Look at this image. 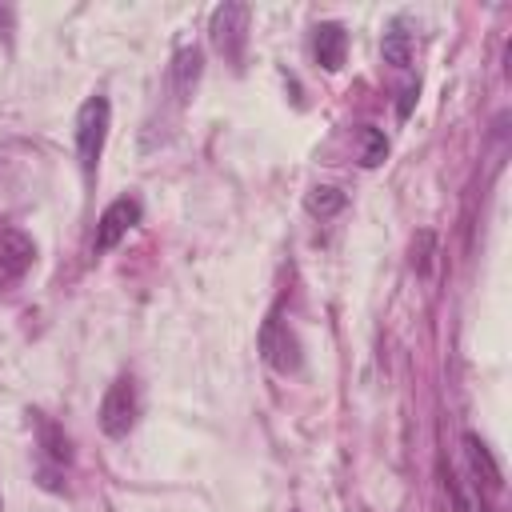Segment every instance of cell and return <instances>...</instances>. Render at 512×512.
<instances>
[{
    "instance_id": "2e32d148",
    "label": "cell",
    "mask_w": 512,
    "mask_h": 512,
    "mask_svg": "<svg viewBox=\"0 0 512 512\" xmlns=\"http://www.w3.org/2000/svg\"><path fill=\"white\" fill-rule=\"evenodd\" d=\"M412 100H416V88H404V92H400V108H396V112H400V116H408V112H412Z\"/></svg>"
},
{
    "instance_id": "52a82bcc",
    "label": "cell",
    "mask_w": 512,
    "mask_h": 512,
    "mask_svg": "<svg viewBox=\"0 0 512 512\" xmlns=\"http://www.w3.org/2000/svg\"><path fill=\"white\" fill-rule=\"evenodd\" d=\"M312 52H316V64L320 68H328V72H336L340 64H344V52H348V32L340 28V24H316V32H312Z\"/></svg>"
},
{
    "instance_id": "5bb4252c",
    "label": "cell",
    "mask_w": 512,
    "mask_h": 512,
    "mask_svg": "<svg viewBox=\"0 0 512 512\" xmlns=\"http://www.w3.org/2000/svg\"><path fill=\"white\" fill-rule=\"evenodd\" d=\"M428 252H432V232H420L412 240V264H416V272H428Z\"/></svg>"
},
{
    "instance_id": "5b68a950",
    "label": "cell",
    "mask_w": 512,
    "mask_h": 512,
    "mask_svg": "<svg viewBox=\"0 0 512 512\" xmlns=\"http://www.w3.org/2000/svg\"><path fill=\"white\" fill-rule=\"evenodd\" d=\"M136 224H140V204H136L132 196L112 200V204L100 212V224H96L92 248H96V252H112V248L128 236V228H136Z\"/></svg>"
},
{
    "instance_id": "8fae6325",
    "label": "cell",
    "mask_w": 512,
    "mask_h": 512,
    "mask_svg": "<svg viewBox=\"0 0 512 512\" xmlns=\"http://www.w3.org/2000/svg\"><path fill=\"white\" fill-rule=\"evenodd\" d=\"M380 52H384V64L408 68V64H412V36H408V32H388L384 44H380Z\"/></svg>"
},
{
    "instance_id": "7a4b0ae2",
    "label": "cell",
    "mask_w": 512,
    "mask_h": 512,
    "mask_svg": "<svg viewBox=\"0 0 512 512\" xmlns=\"http://www.w3.org/2000/svg\"><path fill=\"white\" fill-rule=\"evenodd\" d=\"M248 16H252V8H248V4L228 0V4H220V8L212 12V20H208V32H212L216 52H220L224 60H232V64L240 60L244 40H248Z\"/></svg>"
},
{
    "instance_id": "ba28073f",
    "label": "cell",
    "mask_w": 512,
    "mask_h": 512,
    "mask_svg": "<svg viewBox=\"0 0 512 512\" xmlns=\"http://www.w3.org/2000/svg\"><path fill=\"white\" fill-rule=\"evenodd\" d=\"M464 452H468V464H472V472L484 480V488L500 492V488H504V472H500V464L492 460L488 444H484L476 432H468V436H464Z\"/></svg>"
},
{
    "instance_id": "6da1fadb",
    "label": "cell",
    "mask_w": 512,
    "mask_h": 512,
    "mask_svg": "<svg viewBox=\"0 0 512 512\" xmlns=\"http://www.w3.org/2000/svg\"><path fill=\"white\" fill-rule=\"evenodd\" d=\"M108 120H112L108 96H88L76 112V152H80L84 172H96V164H100V152L108 140Z\"/></svg>"
},
{
    "instance_id": "277c9868",
    "label": "cell",
    "mask_w": 512,
    "mask_h": 512,
    "mask_svg": "<svg viewBox=\"0 0 512 512\" xmlns=\"http://www.w3.org/2000/svg\"><path fill=\"white\" fill-rule=\"evenodd\" d=\"M260 352H264V360L276 368V372H296L300 368V344H296V336L288 332V324L280 320V312H268V320H264V328H260Z\"/></svg>"
},
{
    "instance_id": "9c48e42d",
    "label": "cell",
    "mask_w": 512,
    "mask_h": 512,
    "mask_svg": "<svg viewBox=\"0 0 512 512\" xmlns=\"http://www.w3.org/2000/svg\"><path fill=\"white\" fill-rule=\"evenodd\" d=\"M196 80H200V48H180L176 52V64H172V88H176V96L188 100L192 88H196Z\"/></svg>"
},
{
    "instance_id": "7c38bea8",
    "label": "cell",
    "mask_w": 512,
    "mask_h": 512,
    "mask_svg": "<svg viewBox=\"0 0 512 512\" xmlns=\"http://www.w3.org/2000/svg\"><path fill=\"white\" fill-rule=\"evenodd\" d=\"M360 144H364V152H360V164H364V168L384 164V156H388V140H384V132H380V128L364 124V128H360Z\"/></svg>"
},
{
    "instance_id": "4fadbf2b",
    "label": "cell",
    "mask_w": 512,
    "mask_h": 512,
    "mask_svg": "<svg viewBox=\"0 0 512 512\" xmlns=\"http://www.w3.org/2000/svg\"><path fill=\"white\" fill-rule=\"evenodd\" d=\"M448 492H452V504H456V512H488V504L480 500V496H472L468 488H460V480L448 472Z\"/></svg>"
},
{
    "instance_id": "8992f818",
    "label": "cell",
    "mask_w": 512,
    "mask_h": 512,
    "mask_svg": "<svg viewBox=\"0 0 512 512\" xmlns=\"http://www.w3.org/2000/svg\"><path fill=\"white\" fill-rule=\"evenodd\" d=\"M32 260H36V244L20 228H4L0 232V288H12L16 280H24Z\"/></svg>"
},
{
    "instance_id": "9a60e30c",
    "label": "cell",
    "mask_w": 512,
    "mask_h": 512,
    "mask_svg": "<svg viewBox=\"0 0 512 512\" xmlns=\"http://www.w3.org/2000/svg\"><path fill=\"white\" fill-rule=\"evenodd\" d=\"M40 432H44V444H48V452L56 456V460H68V440L52 428V424H40Z\"/></svg>"
},
{
    "instance_id": "30bf717a",
    "label": "cell",
    "mask_w": 512,
    "mask_h": 512,
    "mask_svg": "<svg viewBox=\"0 0 512 512\" xmlns=\"http://www.w3.org/2000/svg\"><path fill=\"white\" fill-rule=\"evenodd\" d=\"M344 192L340 188H332V184H316L308 196H304V208L312 212V216H320V220H328V216H336L340 208H344Z\"/></svg>"
},
{
    "instance_id": "3957f363",
    "label": "cell",
    "mask_w": 512,
    "mask_h": 512,
    "mask_svg": "<svg viewBox=\"0 0 512 512\" xmlns=\"http://www.w3.org/2000/svg\"><path fill=\"white\" fill-rule=\"evenodd\" d=\"M132 424H136V384H132V376H120L108 384V392L100 400V428H104V436L120 440L132 432Z\"/></svg>"
}]
</instances>
